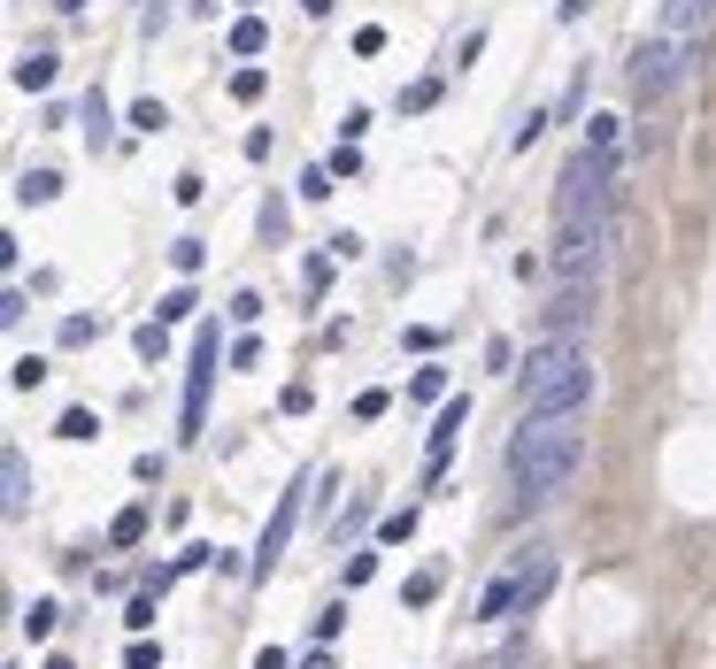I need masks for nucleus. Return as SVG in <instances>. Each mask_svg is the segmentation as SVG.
I'll list each match as a JSON object with an SVG mask.
<instances>
[{
    "instance_id": "nucleus-13",
    "label": "nucleus",
    "mask_w": 716,
    "mask_h": 669,
    "mask_svg": "<svg viewBox=\"0 0 716 669\" xmlns=\"http://www.w3.org/2000/svg\"><path fill=\"white\" fill-rule=\"evenodd\" d=\"M8 77H15V85H23V93H46V85H54V77H62V62H54V54H46V46H39V54H15V70H8Z\"/></svg>"
},
{
    "instance_id": "nucleus-16",
    "label": "nucleus",
    "mask_w": 716,
    "mask_h": 669,
    "mask_svg": "<svg viewBox=\"0 0 716 669\" xmlns=\"http://www.w3.org/2000/svg\"><path fill=\"white\" fill-rule=\"evenodd\" d=\"M54 624H62V608H54V600H23V639H31V647H46V639H54Z\"/></svg>"
},
{
    "instance_id": "nucleus-9",
    "label": "nucleus",
    "mask_w": 716,
    "mask_h": 669,
    "mask_svg": "<svg viewBox=\"0 0 716 669\" xmlns=\"http://www.w3.org/2000/svg\"><path fill=\"white\" fill-rule=\"evenodd\" d=\"M716 31V0H663L655 8V39H702Z\"/></svg>"
},
{
    "instance_id": "nucleus-29",
    "label": "nucleus",
    "mask_w": 716,
    "mask_h": 669,
    "mask_svg": "<svg viewBox=\"0 0 716 669\" xmlns=\"http://www.w3.org/2000/svg\"><path fill=\"white\" fill-rule=\"evenodd\" d=\"M163 124H170L163 101H132V132H163Z\"/></svg>"
},
{
    "instance_id": "nucleus-10",
    "label": "nucleus",
    "mask_w": 716,
    "mask_h": 669,
    "mask_svg": "<svg viewBox=\"0 0 716 669\" xmlns=\"http://www.w3.org/2000/svg\"><path fill=\"white\" fill-rule=\"evenodd\" d=\"M0 508H8V523L31 515V462H23V447H0Z\"/></svg>"
},
{
    "instance_id": "nucleus-43",
    "label": "nucleus",
    "mask_w": 716,
    "mask_h": 669,
    "mask_svg": "<svg viewBox=\"0 0 716 669\" xmlns=\"http://www.w3.org/2000/svg\"><path fill=\"white\" fill-rule=\"evenodd\" d=\"M54 8H62V15H77V8H85V0H54Z\"/></svg>"
},
{
    "instance_id": "nucleus-17",
    "label": "nucleus",
    "mask_w": 716,
    "mask_h": 669,
    "mask_svg": "<svg viewBox=\"0 0 716 669\" xmlns=\"http://www.w3.org/2000/svg\"><path fill=\"white\" fill-rule=\"evenodd\" d=\"M616 139H624V124H616V116H593V124H585V155H609V163H624V155H616Z\"/></svg>"
},
{
    "instance_id": "nucleus-36",
    "label": "nucleus",
    "mask_w": 716,
    "mask_h": 669,
    "mask_svg": "<svg viewBox=\"0 0 716 669\" xmlns=\"http://www.w3.org/2000/svg\"><path fill=\"white\" fill-rule=\"evenodd\" d=\"M124 624H132V631H147V624H155V585H147V593L124 608Z\"/></svg>"
},
{
    "instance_id": "nucleus-35",
    "label": "nucleus",
    "mask_w": 716,
    "mask_h": 669,
    "mask_svg": "<svg viewBox=\"0 0 716 669\" xmlns=\"http://www.w3.org/2000/svg\"><path fill=\"white\" fill-rule=\"evenodd\" d=\"M324 169H332V177H355V169H362V155H355V139H340V147H332V163H324Z\"/></svg>"
},
{
    "instance_id": "nucleus-38",
    "label": "nucleus",
    "mask_w": 716,
    "mask_h": 669,
    "mask_svg": "<svg viewBox=\"0 0 716 669\" xmlns=\"http://www.w3.org/2000/svg\"><path fill=\"white\" fill-rule=\"evenodd\" d=\"M155 662H163V655H155L147 639H139V647H124V669H155Z\"/></svg>"
},
{
    "instance_id": "nucleus-28",
    "label": "nucleus",
    "mask_w": 716,
    "mask_h": 669,
    "mask_svg": "<svg viewBox=\"0 0 716 669\" xmlns=\"http://www.w3.org/2000/svg\"><path fill=\"white\" fill-rule=\"evenodd\" d=\"M432 101H439V77H416V85H408V93H401V108H408V116H424V108H432Z\"/></svg>"
},
{
    "instance_id": "nucleus-2",
    "label": "nucleus",
    "mask_w": 716,
    "mask_h": 669,
    "mask_svg": "<svg viewBox=\"0 0 716 669\" xmlns=\"http://www.w3.org/2000/svg\"><path fill=\"white\" fill-rule=\"evenodd\" d=\"M525 416H578L593 400V346L585 338H532L525 354Z\"/></svg>"
},
{
    "instance_id": "nucleus-32",
    "label": "nucleus",
    "mask_w": 716,
    "mask_h": 669,
    "mask_svg": "<svg viewBox=\"0 0 716 669\" xmlns=\"http://www.w3.org/2000/svg\"><path fill=\"white\" fill-rule=\"evenodd\" d=\"M332 262H340V254H317V262H309V270H301V285H309V301H317V293H324V285H332Z\"/></svg>"
},
{
    "instance_id": "nucleus-21",
    "label": "nucleus",
    "mask_w": 716,
    "mask_h": 669,
    "mask_svg": "<svg viewBox=\"0 0 716 669\" xmlns=\"http://www.w3.org/2000/svg\"><path fill=\"white\" fill-rule=\"evenodd\" d=\"M170 324H163V316H147V324H139V332H132V346H139V362H163V346H170Z\"/></svg>"
},
{
    "instance_id": "nucleus-3",
    "label": "nucleus",
    "mask_w": 716,
    "mask_h": 669,
    "mask_svg": "<svg viewBox=\"0 0 716 669\" xmlns=\"http://www.w3.org/2000/svg\"><path fill=\"white\" fill-rule=\"evenodd\" d=\"M609 200H616V163L578 147L554 177V223H609Z\"/></svg>"
},
{
    "instance_id": "nucleus-27",
    "label": "nucleus",
    "mask_w": 716,
    "mask_h": 669,
    "mask_svg": "<svg viewBox=\"0 0 716 669\" xmlns=\"http://www.w3.org/2000/svg\"><path fill=\"white\" fill-rule=\"evenodd\" d=\"M170 262H178V278H193V270L208 262V239H178V247H170Z\"/></svg>"
},
{
    "instance_id": "nucleus-30",
    "label": "nucleus",
    "mask_w": 716,
    "mask_h": 669,
    "mask_svg": "<svg viewBox=\"0 0 716 669\" xmlns=\"http://www.w3.org/2000/svg\"><path fill=\"white\" fill-rule=\"evenodd\" d=\"M85 139H93V147L108 139V93H93V101H85Z\"/></svg>"
},
{
    "instance_id": "nucleus-19",
    "label": "nucleus",
    "mask_w": 716,
    "mask_h": 669,
    "mask_svg": "<svg viewBox=\"0 0 716 669\" xmlns=\"http://www.w3.org/2000/svg\"><path fill=\"white\" fill-rule=\"evenodd\" d=\"M262 39H270V31H262V15H239V23H231V54H239V62H247V54H262Z\"/></svg>"
},
{
    "instance_id": "nucleus-33",
    "label": "nucleus",
    "mask_w": 716,
    "mask_h": 669,
    "mask_svg": "<svg viewBox=\"0 0 716 669\" xmlns=\"http://www.w3.org/2000/svg\"><path fill=\"white\" fill-rule=\"evenodd\" d=\"M340 631H347V600H332V608H324V616H317V639H324V647H332V639H340Z\"/></svg>"
},
{
    "instance_id": "nucleus-1",
    "label": "nucleus",
    "mask_w": 716,
    "mask_h": 669,
    "mask_svg": "<svg viewBox=\"0 0 716 669\" xmlns=\"http://www.w3.org/2000/svg\"><path fill=\"white\" fill-rule=\"evenodd\" d=\"M578 462H585L578 416H525L517 439H509V478H517L525 501H554V493L578 478Z\"/></svg>"
},
{
    "instance_id": "nucleus-15",
    "label": "nucleus",
    "mask_w": 716,
    "mask_h": 669,
    "mask_svg": "<svg viewBox=\"0 0 716 669\" xmlns=\"http://www.w3.org/2000/svg\"><path fill=\"white\" fill-rule=\"evenodd\" d=\"M478 616H486V624H501V616H517V569H509V577H494V585L478 593Z\"/></svg>"
},
{
    "instance_id": "nucleus-11",
    "label": "nucleus",
    "mask_w": 716,
    "mask_h": 669,
    "mask_svg": "<svg viewBox=\"0 0 716 669\" xmlns=\"http://www.w3.org/2000/svg\"><path fill=\"white\" fill-rule=\"evenodd\" d=\"M463 424H470V393H447V400H439V424H432V478L447 470V454H455Z\"/></svg>"
},
{
    "instance_id": "nucleus-34",
    "label": "nucleus",
    "mask_w": 716,
    "mask_h": 669,
    "mask_svg": "<svg viewBox=\"0 0 716 669\" xmlns=\"http://www.w3.org/2000/svg\"><path fill=\"white\" fill-rule=\"evenodd\" d=\"M93 332H101L93 316H62V346H93Z\"/></svg>"
},
{
    "instance_id": "nucleus-25",
    "label": "nucleus",
    "mask_w": 716,
    "mask_h": 669,
    "mask_svg": "<svg viewBox=\"0 0 716 669\" xmlns=\"http://www.w3.org/2000/svg\"><path fill=\"white\" fill-rule=\"evenodd\" d=\"M401 539H416V508H393V515L377 523V546H401Z\"/></svg>"
},
{
    "instance_id": "nucleus-41",
    "label": "nucleus",
    "mask_w": 716,
    "mask_h": 669,
    "mask_svg": "<svg viewBox=\"0 0 716 669\" xmlns=\"http://www.w3.org/2000/svg\"><path fill=\"white\" fill-rule=\"evenodd\" d=\"M301 8H309V15H332V0H301Z\"/></svg>"
},
{
    "instance_id": "nucleus-42",
    "label": "nucleus",
    "mask_w": 716,
    "mask_h": 669,
    "mask_svg": "<svg viewBox=\"0 0 716 669\" xmlns=\"http://www.w3.org/2000/svg\"><path fill=\"white\" fill-rule=\"evenodd\" d=\"M301 669H332V655H309V662H301Z\"/></svg>"
},
{
    "instance_id": "nucleus-24",
    "label": "nucleus",
    "mask_w": 716,
    "mask_h": 669,
    "mask_svg": "<svg viewBox=\"0 0 716 669\" xmlns=\"http://www.w3.org/2000/svg\"><path fill=\"white\" fill-rule=\"evenodd\" d=\"M54 431H62V439H101V416H93V408H62Z\"/></svg>"
},
{
    "instance_id": "nucleus-8",
    "label": "nucleus",
    "mask_w": 716,
    "mask_h": 669,
    "mask_svg": "<svg viewBox=\"0 0 716 669\" xmlns=\"http://www.w3.org/2000/svg\"><path fill=\"white\" fill-rule=\"evenodd\" d=\"M293 523H301V493H286V501L270 508V523H262V546L247 554V562H255V569H247L255 585H262V577L278 569V554H286V539H293Z\"/></svg>"
},
{
    "instance_id": "nucleus-39",
    "label": "nucleus",
    "mask_w": 716,
    "mask_h": 669,
    "mask_svg": "<svg viewBox=\"0 0 716 669\" xmlns=\"http://www.w3.org/2000/svg\"><path fill=\"white\" fill-rule=\"evenodd\" d=\"M255 669H286V655H278V647H262V655H255Z\"/></svg>"
},
{
    "instance_id": "nucleus-18",
    "label": "nucleus",
    "mask_w": 716,
    "mask_h": 669,
    "mask_svg": "<svg viewBox=\"0 0 716 669\" xmlns=\"http://www.w3.org/2000/svg\"><path fill=\"white\" fill-rule=\"evenodd\" d=\"M139 539H147V508H124V515L108 523V546L124 554V546H139Z\"/></svg>"
},
{
    "instance_id": "nucleus-4",
    "label": "nucleus",
    "mask_w": 716,
    "mask_h": 669,
    "mask_svg": "<svg viewBox=\"0 0 716 669\" xmlns=\"http://www.w3.org/2000/svg\"><path fill=\"white\" fill-rule=\"evenodd\" d=\"M686 70H694V39H640L632 62H624V85H632L640 108H655L686 85Z\"/></svg>"
},
{
    "instance_id": "nucleus-7",
    "label": "nucleus",
    "mask_w": 716,
    "mask_h": 669,
    "mask_svg": "<svg viewBox=\"0 0 716 669\" xmlns=\"http://www.w3.org/2000/svg\"><path fill=\"white\" fill-rule=\"evenodd\" d=\"M601 324V278H578V285H554L547 309H539V338H585Z\"/></svg>"
},
{
    "instance_id": "nucleus-26",
    "label": "nucleus",
    "mask_w": 716,
    "mask_h": 669,
    "mask_svg": "<svg viewBox=\"0 0 716 669\" xmlns=\"http://www.w3.org/2000/svg\"><path fill=\"white\" fill-rule=\"evenodd\" d=\"M193 309H200V301H193V285H170V293H163V309H155V316H163V324H185V316H193Z\"/></svg>"
},
{
    "instance_id": "nucleus-37",
    "label": "nucleus",
    "mask_w": 716,
    "mask_h": 669,
    "mask_svg": "<svg viewBox=\"0 0 716 669\" xmlns=\"http://www.w3.org/2000/svg\"><path fill=\"white\" fill-rule=\"evenodd\" d=\"M370 577H377V554H355V562H347V593H355V585H370Z\"/></svg>"
},
{
    "instance_id": "nucleus-12",
    "label": "nucleus",
    "mask_w": 716,
    "mask_h": 669,
    "mask_svg": "<svg viewBox=\"0 0 716 669\" xmlns=\"http://www.w3.org/2000/svg\"><path fill=\"white\" fill-rule=\"evenodd\" d=\"M547 593H554V554H532V562L517 569V616H532Z\"/></svg>"
},
{
    "instance_id": "nucleus-23",
    "label": "nucleus",
    "mask_w": 716,
    "mask_h": 669,
    "mask_svg": "<svg viewBox=\"0 0 716 669\" xmlns=\"http://www.w3.org/2000/svg\"><path fill=\"white\" fill-rule=\"evenodd\" d=\"M408 393H416V400H447V369H439V362H424V369L408 377Z\"/></svg>"
},
{
    "instance_id": "nucleus-20",
    "label": "nucleus",
    "mask_w": 716,
    "mask_h": 669,
    "mask_svg": "<svg viewBox=\"0 0 716 669\" xmlns=\"http://www.w3.org/2000/svg\"><path fill=\"white\" fill-rule=\"evenodd\" d=\"M439 600V569H416L408 585H401V608H432Z\"/></svg>"
},
{
    "instance_id": "nucleus-40",
    "label": "nucleus",
    "mask_w": 716,
    "mask_h": 669,
    "mask_svg": "<svg viewBox=\"0 0 716 669\" xmlns=\"http://www.w3.org/2000/svg\"><path fill=\"white\" fill-rule=\"evenodd\" d=\"M39 669H77V662H70V655H46V662H39Z\"/></svg>"
},
{
    "instance_id": "nucleus-31",
    "label": "nucleus",
    "mask_w": 716,
    "mask_h": 669,
    "mask_svg": "<svg viewBox=\"0 0 716 669\" xmlns=\"http://www.w3.org/2000/svg\"><path fill=\"white\" fill-rule=\"evenodd\" d=\"M231 324L255 332V324H262V293H231Z\"/></svg>"
},
{
    "instance_id": "nucleus-14",
    "label": "nucleus",
    "mask_w": 716,
    "mask_h": 669,
    "mask_svg": "<svg viewBox=\"0 0 716 669\" xmlns=\"http://www.w3.org/2000/svg\"><path fill=\"white\" fill-rule=\"evenodd\" d=\"M54 192H62V169H23V177H15V200H23V208H46Z\"/></svg>"
},
{
    "instance_id": "nucleus-5",
    "label": "nucleus",
    "mask_w": 716,
    "mask_h": 669,
    "mask_svg": "<svg viewBox=\"0 0 716 669\" xmlns=\"http://www.w3.org/2000/svg\"><path fill=\"white\" fill-rule=\"evenodd\" d=\"M216 362H224V324L193 332V369H185V408H178V439L208 431V393H216Z\"/></svg>"
},
{
    "instance_id": "nucleus-22",
    "label": "nucleus",
    "mask_w": 716,
    "mask_h": 669,
    "mask_svg": "<svg viewBox=\"0 0 716 669\" xmlns=\"http://www.w3.org/2000/svg\"><path fill=\"white\" fill-rule=\"evenodd\" d=\"M8 385H15V393L46 385V362H39V354H15V362H8Z\"/></svg>"
},
{
    "instance_id": "nucleus-6",
    "label": "nucleus",
    "mask_w": 716,
    "mask_h": 669,
    "mask_svg": "<svg viewBox=\"0 0 716 669\" xmlns=\"http://www.w3.org/2000/svg\"><path fill=\"white\" fill-rule=\"evenodd\" d=\"M601 262H609V223H554L547 270H554L562 285H578V278H601Z\"/></svg>"
}]
</instances>
